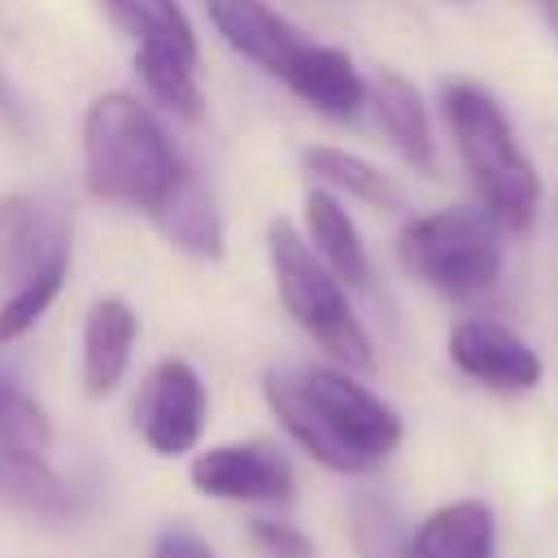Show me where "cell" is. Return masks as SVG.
Segmentation results:
<instances>
[{
	"instance_id": "obj_1",
	"label": "cell",
	"mask_w": 558,
	"mask_h": 558,
	"mask_svg": "<svg viewBox=\"0 0 558 558\" xmlns=\"http://www.w3.org/2000/svg\"><path fill=\"white\" fill-rule=\"evenodd\" d=\"M262 388L283 432L340 475H357L401 445V414L349 371H270Z\"/></svg>"
},
{
	"instance_id": "obj_2",
	"label": "cell",
	"mask_w": 558,
	"mask_h": 558,
	"mask_svg": "<svg viewBox=\"0 0 558 558\" xmlns=\"http://www.w3.org/2000/svg\"><path fill=\"white\" fill-rule=\"evenodd\" d=\"M83 170L100 201L153 214L183 174V157L166 140L148 105L126 92L96 96L83 118Z\"/></svg>"
},
{
	"instance_id": "obj_3",
	"label": "cell",
	"mask_w": 558,
	"mask_h": 558,
	"mask_svg": "<svg viewBox=\"0 0 558 558\" xmlns=\"http://www.w3.org/2000/svg\"><path fill=\"white\" fill-rule=\"evenodd\" d=\"M445 122L453 135V148L480 192L484 214L506 231L523 235L541 209V174L523 144L514 140V126L506 109L480 87V83H445L440 92Z\"/></svg>"
},
{
	"instance_id": "obj_4",
	"label": "cell",
	"mask_w": 558,
	"mask_h": 558,
	"mask_svg": "<svg viewBox=\"0 0 558 558\" xmlns=\"http://www.w3.org/2000/svg\"><path fill=\"white\" fill-rule=\"evenodd\" d=\"M266 253H270L279 301L292 314V323L344 371H371L375 366L371 336L353 314L344 283L323 266L310 240L288 218H275L266 227Z\"/></svg>"
},
{
	"instance_id": "obj_5",
	"label": "cell",
	"mask_w": 558,
	"mask_h": 558,
	"mask_svg": "<svg viewBox=\"0 0 558 558\" xmlns=\"http://www.w3.org/2000/svg\"><path fill=\"white\" fill-rule=\"evenodd\" d=\"M501 235L506 231L484 209L453 205L410 218L397 235V257L418 283L471 301L501 279Z\"/></svg>"
},
{
	"instance_id": "obj_6",
	"label": "cell",
	"mask_w": 558,
	"mask_h": 558,
	"mask_svg": "<svg viewBox=\"0 0 558 558\" xmlns=\"http://www.w3.org/2000/svg\"><path fill=\"white\" fill-rule=\"evenodd\" d=\"M135 427L148 449L174 458L201 440L205 427V388L201 375L183 357H166L153 366L135 397Z\"/></svg>"
},
{
	"instance_id": "obj_7",
	"label": "cell",
	"mask_w": 558,
	"mask_h": 558,
	"mask_svg": "<svg viewBox=\"0 0 558 558\" xmlns=\"http://www.w3.org/2000/svg\"><path fill=\"white\" fill-rule=\"evenodd\" d=\"M449 362L493 388V392H532L545 375L541 366V353L519 336L510 331L506 323L497 318H484V314H471V318H458L453 331H449Z\"/></svg>"
},
{
	"instance_id": "obj_8",
	"label": "cell",
	"mask_w": 558,
	"mask_h": 558,
	"mask_svg": "<svg viewBox=\"0 0 558 558\" xmlns=\"http://www.w3.org/2000/svg\"><path fill=\"white\" fill-rule=\"evenodd\" d=\"M192 484L209 497L227 501H257V506H288L296 493L292 466L279 449L248 440V445H218L192 462Z\"/></svg>"
},
{
	"instance_id": "obj_9",
	"label": "cell",
	"mask_w": 558,
	"mask_h": 558,
	"mask_svg": "<svg viewBox=\"0 0 558 558\" xmlns=\"http://www.w3.org/2000/svg\"><path fill=\"white\" fill-rule=\"evenodd\" d=\"M205 9L222 44L270 78H283L305 48V35L266 0H205Z\"/></svg>"
},
{
	"instance_id": "obj_10",
	"label": "cell",
	"mask_w": 558,
	"mask_h": 558,
	"mask_svg": "<svg viewBox=\"0 0 558 558\" xmlns=\"http://www.w3.org/2000/svg\"><path fill=\"white\" fill-rule=\"evenodd\" d=\"M283 83L323 118L349 122L362 113L366 105V78L357 74L353 57L336 44H314L305 39V48L296 52V61L288 65Z\"/></svg>"
},
{
	"instance_id": "obj_11",
	"label": "cell",
	"mask_w": 558,
	"mask_h": 558,
	"mask_svg": "<svg viewBox=\"0 0 558 558\" xmlns=\"http://www.w3.org/2000/svg\"><path fill=\"white\" fill-rule=\"evenodd\" d=\"M366 100L375 105V118L392 140V148L401 153V161L414 166L418 174H436V140L418 87L397 70H379L366 83Z\"/></svg>"
},
{
	"instance_id": "obj_12",
	"label": "cell",
	"mask_w": 558,
	"mask_h": 558,
	"mask_svg": "<svg viewBox=\"0 0 558 558\" xmlns=\"http://www.w3.org/2000/svg\"><path fill=\"white\" fill-rule=\"evenodd\" d=\"M140 336V314L122 296H100L92 301L83 318V388L87 397H109L131 362Z\"/></svg>"
},
{
	"instance_id": "obj_13",
	"label": "cell",
	"mask_w": 558,
	"mask_h": 558,
	"mask_svg": "<svg viewBox=\"0 0 558 558\" xmlns=\"http://www.w3.org/2000/svg\"><path fill=\"white\" fill-rule=\"evenodd\" d=\"M148 218L161 227V235L174 248H183V253H192L201 262H218L222 257V244H227L222 214H218L214 192L205 187V179L192 166H183L179 183L166 192V201Z\"/></svg>"
},
{
	"instance_id": "obj_14",
	"label": "cell",
	"mask_w": 558,
	"mask_h": 558,
	"mask_svg": "<svg viewBox=\"0 0 558 558\" xmlns=\"http://www.w3.org/2000/svg\"><path fill=\"white\" fill-rule=\"evenodd\" d=\"M305 240L340 283L371 288L375 275H371V257H366V244L357 235V222L349 218L340 196L318 187V183L305 192Z\"/></svg>"
},
{
	"instance_id": "obj_15",
	"label": "cell",
	"mask_w": 558,
	"mask_h": 558,
	"mask_svg": "<svg viewBox=\"0 0 558 558\" xmlns=\"http://www.w3.org/2000/svg\"><path fill=\"white\" fill-rule=\"evenodd\" d=\"M405 558H497L493 510L475 497L440 506L410 532Z\"/></svg>"
},
{
	"instance_id": "obj_16",
	"label": "cell",
	"mask_w": 558,
	"mask_h": 558,
	"mask_svg": "<svg viewBox=\"0 0 558 558\" xmlns=\"http://www.w3.org/2000/svg\"><path fill=\"white\" fill-rule=\"evenodd\" d=\"M0 506L31 519H65L74 493L48 466L44 449H0Z\"/></svg>"
},
{
	"instance_id": "obj_17",
	"label": "cell",
	"mask_w": 558,
	"mask_h": 558,
	"mask_svg": "<svg viewBox=\"0 0 558 558\" xmlns=\"http://www.w3.org/2000/svg\"><path fill=\"white\" fill-rule=\"evenodd\" d=\"M301 161H305V170L314 174L318 187L344 192V196H353V201H362L371 209H401V201H405L401 183L392 174H384L375 161L357 157V153H344V148H331V144H314V148L301 153Z\"/></svg>"
},
{
	"instance_id": "obj_18",
	"label": "cell",
	"mask_w": 558,
	"mask_h": 558,
	"mask_svg": "<svg viewBox=\"0 0 558 558\" xmlns=\"http://www.w3.org/2000/svg\"><path fill=\"white\" fill-rule=\"evenodd\" d=\"M65 270H70V240L61 235V240L13 283V292L4 296V305H0V344L26 336V331L48 314V305L57 301V292H61V283H65Z\"/></svg>"
},
{
	"instance_id": "obj_19",
	"label": "cell",
	"mask_w": 558,
	"mask_h": 558,
	"mask_svg": "<svg viewBox=\"0 0 558 558\" xmlns=\"http://www.w3.org/2000/svg\"><path fill=\"white\" fill-rule=\"evenodd\" d=\"M109 17L135 39V48H170L179 57H201L196 48V31L187 22V13L179 9V0H105Z\"/></svg>"
},
{
	"instance_id": "obj_20",
	"label": "cell",
	"mask_w": 558,
	"mask_h": 558,
	"mask_svg": "<svg viewBox=\"0 0 558 558\" xmlns=\"http://www.w3.org/2000/svg\"><path fill=\"white\" fill-rule=\"evenodd\" d=\"M65 231H44L31 196H0V283H17Z\"/></svg>"
},
{
	"instance_id": "obj_21",
	"label": "cell",
	"mask_w": 558,
	"mask_h": 558,
	"mask_svg": "<svg viewBox=\"0 0 558 558\" xmlns=\"http://www.w3.org/2000/svg\"><path fill=\"white\" fill-rule=\"evenodd\" d=\"M135 74L144 78L148 96H157L166 109H174L179 118H201L205 96L196 83V61L179 57L170 48H135Z\"/></svg>"
},
{
	"instance_id": "obj_22",
	"label": "cell",
	"mask_w": 558,
	"mask_h": 558,
	"mask_svg": "<svg viewBox=\"0 0 558 558\" xmlns=\"http://www.w3.org/2000/svg\"><path fill=\"white\" fill-rule=\"evenodd\" d=\"M353 541L362 558H405L410 532L401 527V514L384 497H357L353 506Z\"/></svg>"
},
{
	"instance_id": "obj_23",
	"label": "cell",
	"mask_w": 558,
	"mask_h": 558,
	"mask_svg": "<svg viewBox=\"0 0 558 558\" xmlns=\"http://www.w3.org/2000/svg\"><path fill=\"white\" fill-rule=\"evenodd\" d=\"M48 414L31 397L9 388L0 401V449H48Z\"/></svg>"
},
{
	"instance_id": "obj_24",
	"label": "cell",
	"mask_w": 558,
	"mask_h": 558,
	"mask_svg": "<svg viewBox=\"0 0 558 558\" xmlns=\"http://www.w3.org/2000/svg\"><path fill=\"white\" fill-rule=\"evenodd\" d=\"M253 536L275 558H310L314 554V545L292 523H279V519H253Z\"/></svg>"
},
{
	"instance_id": "obj_25",
	"label": "cell",
	"mask_w": 558,
	"mask_h": 558,
	"mask_svg": "<svg viewBox=\"0 0 558 558\" xmlns=\"http://www.w3.org/2000/svg\"><path fill=\"white\" fill-rule=\"evenodd\" d=\"M153 558H214V549L192 532H166V536H157Z\"/></svg>"
},
{
	"instance_id": "obj_26",
	"label": "cell",
	"mask_w": 558,
	"mask_h": 558,
	"mask_svg": "<svg viewBox=\"0 0 558 558\" xmlns=\"http://www.w3.org/2000/svg\"><path fill=\"white\" fill-rule=\"evenodd\" d=\"M0 122L13 126L17 135H26V105H22V96L13 92V83L4 78V70H0Z\"/></svg>"
},
{
	"instance_id": "obj_27",
	"label": "cell",
	"mask_w": 558,
	"mask_h": 558,
	"mask_svg": "<svg viewBox=\"0 0 558 558\" xmlns=\"http://www.w3.org/2000/svg\"><path fill=\"white\" fill-rule=\"evenodd\" d=\"M541 9H545V17H549V26L558 31V0H541Z\"/></svg>"
},
{
	"instance_id": "obj_28",
	"label": "cell",
	"mask_w": 558,
	"mask_h": 558,
	"mask_svg": "<svg viewBox=\"0 0 558 558\" xmlns=\"http://www.w3.org/2000/svg\"><path fill=\"white\" fill-rule=\"evenodd\" d=\"M4 392H9V384H0V401H4Z\"/></svg>"
}]
</instances>
